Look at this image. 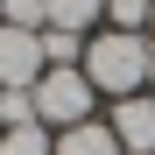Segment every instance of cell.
Returning <instances> with one entry per match:
<instances>
[{"label": "cell", "instance_id": "obj_4", "mask_svg": "<svg viewBox=\"0 0 155 155\" xmlns=\"http://www.w3.org/2000/svg\"><path fill=\"white\" fill-rule=\"evenodd\" d=\"M106 127H113L120 155H155V92H134V99H113Z\"/></svg>", "mask_w": 155, "mask_h": 155}, {"label": "cell", "instance_id": "obj_8", "mask_svg": "<svg viewBox=\"0 0 155 155\" xmlns=\"http://www.w3.org/2000/svg\"><path fill=\"white\" fill-rule=\"evenodd\" d=\"M42 64H49V71L85 64V35H71V28H42Z\"/></svg>", "mask_w": 155, "mask_h": 155}, {"label": "cell", "instance_id": "obj_1", "mask_svg": "<svg viewBox=\"0 0 155 155\" xmlns=\"http://www.w3.org/2000/svg\"><path fill=\"white\" fill-rule=\"evenodd\" d=\"M85 78H92V92H106V99L148 92V35H134V28L85 35Z\"/></svg>", "mask_w": 155, "mask_h": 155}, {"label": "cell", "instance_id": "obj_3", "mask_svg": "<svg viewBox=\"0 0 155 155\" xmlns=\"http://www.w3.org/2000/svg\"><path fill=\"white\" fill-rule=\"evenodd\" d=\"M42 28H7L0 21V92H35L42 78Z\"/></svg>", "mask_w": 155, "mask_h": 155}, {"label": "cell", "instance_id": "obj_5", "mask_svg": "<svg viewBox=\"0 0 155 155\" xmlns=\"http://www.w3.org/2000/svg\"><path fill=\"white\" fill-rule=\"evenodd\" d=\"M57 155H120V141H113L106 120H78V127L57 134Z\"/></svg>", "mask_w": 155, "mask_h": 155}, {"label": "cell", "instance_id": "obj_9", "mask_svg": "<svg viewBox=\"0 0 155 155\" xmlns=\"http://www.w3.org/2000/svg\"><path fill=\"white\" fill-rule=\"evenodd\" d=\"M148 14H155V0H106V21H113V28L148 35Z\"/></svg>", "mask_w": 155, "mask_h": 155}, {"label": "cell", "instance_id": "obj_6", "mask_svg": "<svg viewBox=\"0 0 155 155\" xmlns=\"http://www.w3.org/2000/svg\"><path fill=\"white\" fill-rule=\"evenodd\" d=\"M99 14H106V0H42V28H71V35H85Z\"/></svg>", "mask_w": 155, "mask_h": 155}, {"label": "cell", "instance_id": "obj_12", "mask_svg": "<svg viewBox=\"0 0 155 155\" xmlns=\"http://www.w3.org/2000/svg\"><path fill=\"white\" fill-rule=\"evenodd\" d=\"M148 35H155V14H148Z\"/></svg>", "mask_w": 155, "mask_h": 155}, {"label": "cell", "instance_id": "obj_11", "mask_svg": "<svg viewBox=\"0 0 155 155\" xmlns=\"http://www.w3.org/2000/svg\"><path fill=\"white\" fill-rule=\"evenodd\" d=\"M148 85H155V35H148Z\"/></svg>", "mask_w": 155, "mask_h": 155}, {"label": "cell", "instance_id": "obj_2", "mask_svg": "<svg viewBox=\"0 0 155 155\" xmlns=\"http://www.w3.org/2000/svg\"><path fill=\"white\" fill-rule=\"evenodd\" d=\"M92 106H99V92H92V78H85V64H71V71H42L35 78V120L42 127H78V120H92Z\"/></svg>", "mask_w": 155, "mask_h": 155}, {"label": "cell", "instance_id": "obj_7", "mask_svg": "<svg viewBox=\"0 0 155 155\" xmlns=\"http://www.w3.org/2000/svg\"><path fill=\"white\" fill-rule=\"evenodd\" d=\"M0 155H57V134H49L42 120H28V127H7V134H0Z\"/></svg>", "mask_w": 155, "mask_h": 155}, {"label": "cell", "instance_id": "obj_10", "mask_svg": "<svg viewBox=\"0 0 155 155\" xmlns=\"http://www.w3.org/2000/svg\"><path fill=\"white\" fill-rule=\"evenodd\" d=\"M0 21L7 28H42V0H0Z\"/></svg>", "mask_w": 155, "mask_h": 155}]
</instances>
